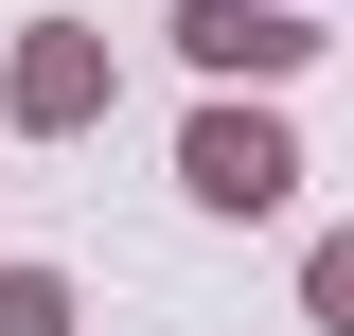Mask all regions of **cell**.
<instances>
[{"instance_id": "3", "label": "cell", "mask_w": 354, "mask_h": 336, "mask_svg": "<svg viewBox=\"0 0 354 336\" xmlns=\"http://www.w3.org/2000/svg\"><path fill=\"white\" fill-rule=\"evenodd\" d=\"M0 336H71V301L53 283H0Z\"/></svg>"}, {"instance_id": "1", "label": "cell", "mask_w": 354, "mask_h": 336, "mask_svg": "<svg viewBox=\"0 0 354 336\" xmlns=\"http://www.w3.org/2000/svg\"><path fill=\"white\" fill-rule=\"evenodd\" d=\"M283 177H301V160H283L266 124H195V195H213V212H266Z\"/></svg>"}, {"instance_id": "2", "label": "cell", "mask_w": 354, "mask_h": 336, "mask_svg": "<svg viewBox=\"0 0 354 336\" xmlns=\"http://www.w3.org/2000/svg\"><path fill=\"white\" fill-rule=\"evenodd\" d=\"M177 36L213 53V71H283V53H301V18H283V0H195Z\"/></svg>"}, {"instance_id": "4", "label": "cell", "mask_w": 354, "mask_h": 336, "mask_svg": "<svg viewBox=\"0 0 354 336\" xmlns=\"http://www.w3.org/2000/svg\"><path fill=\"white\" fill-rule=\"evenodd\" d=\"M319 319H354V248H319Z\"/></svg>"}]
</instances>
